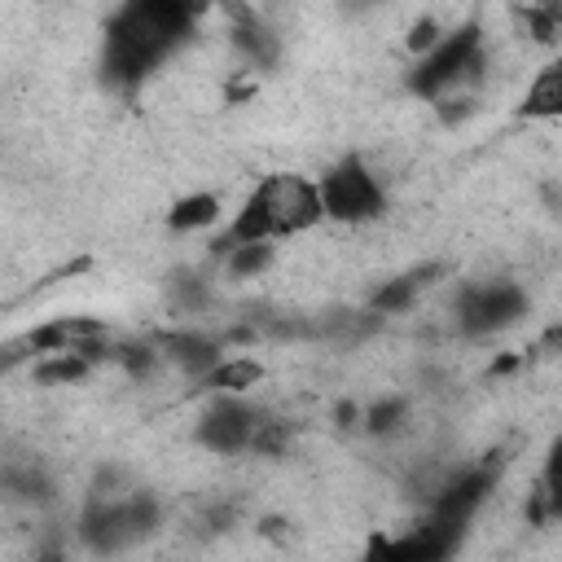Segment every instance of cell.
I'll return each instance as SVG.
<instances>
[{"label":"cell","instance_id":"obj_11","mask_svg":"<svg viewBox=\"0 0 562 562\" xmlns=\"http://www.w3.org/2000/svg\"><path fill=\"white\" fill-rule=\"evenodd\" d=\"M522 114H536V119L562 114V61H553L549 70H540V79L531 83V92L522 101Z\"/></svg>","mask_w":562,"mask_h":562},{"label":"cell","instance_id":"obj_8","mask_svg":"<svg viewBox=\"0 0 562 562\" xmlns=\"http://www.w3.org/2000/svg\"><path fill=\"white\" fill-rule=\"evenodd\" d=\"M255 430H259V422H255V413L246 404L220 400V404L206 408V417L198 426V439L206 448H215V452H241L246 443H255Z\"/></svg>","mask_w":562,"mask_h":562},{"label":"cell","instance_id":"obj_19","mask_svg":"<svg viewBox=\"0 0 562 562\" xmlns=\"http://www.w3.org/2000/svg\"><path fill=\"white\" fill-rule=\"evenodd\" d=\"M435 31H439V26H435L430 18H422V22L413 26V35H408V44H413V48H435V44H439V40H435Z\"/></svg>","mask_w":562,"mask_h":562},{"label":"cell","instance_id":"obj_13","mask_svg":"<svg viewBox=\"0 0 562 562\" xmlns=\"http://www.w3.org/2000/svg\"><path fill=\"white\" fill-rule=\"evenodd\" d=\"M259 378H263V369H259L255 360H224V364H215V373H211V382L224 386V391H246V386H255Z\"/></svg>","mask_w":562,"mask_h":562},{"label":"cell","instance_id":"obj_15","mask_svg":"<svg viewBox=\"0 0 562 562\" xmlns=\"http://www.w3.org/2000/svg\"><path fill=\"white\" fill-rule=\"evenodd\" d=\"M268 259H272V246L268 241H241V246H233L228 268H233V277H250V272L268 268Z\"/></svg>","mask_w":562,"mask_h":562},{"label":"cell","instance_id":"obj_2","mask_svg":"<svg viewBox=\"0 0 562 562\" xmlns=\"http://www.w3.org/2000/svg\"><path fill=\"white\" fill-rule=\"evenodd\" d=\"M325 215V202H321V184L303 180V176H268L241 206L237 224H233V246L241 241H272V237H290V233H303L312 228L316 220Z\"/></svg>","mask_w":562,"mask_h":562},{"label":"cell","instance_id":"obj_9","mask_svg":"<svg viewBox=\"0 0 562 562\" xmlns=\"http://www.w3.org/2000/svg\"><path fill=\"white\" fill-rule=\"evenodd\" d=\"M162 342H167L171 360H176L184 373H193V378H211L215 364H220V347H215L211 338H202V334H167Z\"/></svg>","mask_w":562,"mask_h":562},{"label":"cell","instance_id":"obj_3","mask_svg":"<svg viewBox=\"0 0 562 562\" xmlns=\"http://www.w3.org/2000/svg\"><path fill=\"white\" fill-rule=\"evenodd\" d=\"M154 522H158V505L145 492H132L123 501L119 496H92V505L83 514V536H88L92 549L114 553V549L149 536Z\"/></svg>","mask_w":562,"mask_h":562},{"label":"cell","instance_id":"obj_14","mask_svg":"<svg viewBox=\"0 0 562 562\" xmlns=\"http://www.w3.org/2000/svg\"><path fill=\"white\" fill-rule=\"evenodd\" d=\"M83 373H88V356H79V351H61L57 360H44V364L35 369L40 382H75V378H83Z\"/></svg>","mask_w":562,"mask_h":562},{"label":"cell","instance_id":"obj_17","mask_svg":"<svg viewBox=\"0 0 562 562\" xmlns=\"http://www.w3.org/2000/svg\"><path fill=\"white\" fill-rule=\"evenodd\" d=\"M404 413H408L404 400H382V404L369 408V430H373V435H386V430H395V426L404 422Z\"/></svg>","mask_w":562,"mask_h":562},{"label":"cell","instance_id":"obj_20","mask_svg":"<svg viewBox=\"0 0 562 562\" xmlns=\"http://www.w3.org/2000/svg\"><path fill=\"white\" fill-rule=\"evenodd\" d=\"M176 290H180V303H202V285H198V277H180Z\"/></svg>","mask_w":562,"mask_h":562},{"label":"cell","instance_id":"obj_18","mask_svg":"<svg viewBox=\"0 0 562 562\" xmlns=\"http://www.w3.org/2000/svg\"><path fill=\"white\" fill-rule=\"evenodd\" d=\"M544 501L553 514H562V439L549 452V470H544Z\"/></svg>","mask_w":562,"mask_h":562},{"label":"cell","instance_id":"obj_6","mask_svg":"<svg viewBox=\"0 0 562 562\" xmlns=\"http://www.w3.org/2000/svg\"><path fill=\"white\" fill-rule=\"evenodd\" d=\"M527 307V294L509 281H487V285H470L457 303V316H461V329L465 334H492V329H505L514 316H522Z\"/></svg>","mask_w":562,"mask_h":562},{"label":"cell","instance_id":"obj_22","mask_svg":"<svg viewBox=\"0 0 562 562\" xmlns=\"http://www.w3.org/2000/svg\"><path fill=\"white\" fill-rule=\"evenodd\" d=\"M514 364H518V360H514V356H501V360H496V364H492V373H509V369H514Z\"/></svg>","mask_w":562,"mask_h":562},{"label":"cell","instance_id":"obj_16","mask_svg":"<svg viewBox=\"0 0 562 562\" xmlns=\"http://www.w3.org/2000/svg\"><path fill=\"white\" fill-rule=\"evenodd\" d=\"M527 26H531L536 40H553L558 26H562V0H544V4L527 9Z\"/></svg>","mask_w":562,"mask_h":562},{"label":"cell","instance_id":"obj_12","mask_svg":"<svg viewBox=\"0 0 562 562\" xmlns=\"http://www.w3.org/2000/svg\"><path fill=\"white\" fill-rule=\"evenodd\" d=\"M215 215H220V202L211 193H193V198H184V202L171 206L167 224L171 228H202V224H215Z\"/></svg>","mask_w":562,"mask_h":562},{"label":"cell","instance_id":"obj_5","mask_svg":"<svg viewBox=\"0 0 562 562\" xmlns=\"http://www.w3.org/2000/svg\"><path fill=\"white\" fill-rule=\"evenodd\" d=\"M321 202H325V215L356 224V220H373V215L382 211V189H378V180L364 171L360 158H347V162H338V167L321 180Z\"/></svg>","mask_w":562,"mask_h":562},{"label":"cell","instance_id":"obj_7","mask_svg":"<svg viewBox=\"0 0 562 562\" xmlns=\"http://www.w3.org/2000/svg\"><path fill=\"white\" fill-rule=\"evenodd\" d=\"M492 487V474L487 470H465L461 479H452L439 496H435V509L426 518V527L443 540V544H457V531L465 527V518L479 509V501L487 496Z\"/></svg>","mask_w":562,"mask_h":562},{"label":"cell","instance_id":"obj_21","mask_svg":"<svg viewBox=\"0 0 562 562\" xmlns=\"http://www.w3.org/2000/svg\"><path fill=\"white\" fill-rule=\"evenodd\" d=\"M544 342H549V347H558V351H562V321H558V325H553V329H549V334H544Z\"/></svg>","mask_w":562,"mask_h":562},{"label":"cell","instance_id":"obj_10","mask_svg":"<svg viewBox=\"0 0 562 562\" xmlns=\"http://www.w3.org/2000/svg\"><path fill=\"white\" fill-rule=\"evenodd\" d=\"M439 272H443L439 263H426V268H413V272H404V277L386 281V285L373 294V307H378V312H400V307H408V303L417 299V290H426Z\"/></svg>","mask_w":562,"mask_h":562},{"label":"cell","instance_id":"obj_1","mask_svg":"<svg viewBox=\"0 0 562 562\" xmlns=\"http://www.w3.org/2000/svg\"><path fill=\"white\" fill-rule=\"evenodd\" d=\"M189 0H127L105 26V79L119 88L140 83L193 26Z\"/></svg>","mask_w":562,"mask_h":562},{"label":"cell","instance_id":"obj_4","mask_svg":"<svg viewBox=\"0 0 562 562\" xmlns=\"http://www.w3.org/2000/svg\"><path fill=\"white\" fill-rule=\"evenodd\" d=\"M479 70H483L479 26H461V31H452L448 40H439V44L422 57V66L413 70L408 88H413V92H422V97H435V92H443L448 83L479 79Z\"/></svg>","mask_w":562,"mask_h":562}]
</instances>
